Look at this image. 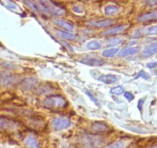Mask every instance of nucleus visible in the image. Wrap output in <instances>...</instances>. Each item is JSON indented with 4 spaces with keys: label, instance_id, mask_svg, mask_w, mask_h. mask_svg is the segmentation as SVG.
<instances>
[{
    "label": "nucleus",
    "instance_id": "nucleus-1",
    "mask_svg": "<svg viewBox=\"0 0 157 148\" xmlns=\"http://www.w3.org/2000/svg\"><path fill=\"white\" fill-rule=\"evenodd\" d=\"M105 142V139L98 135L80 136L78 143L82 148H99Z\"/></svg>",
    "mask_w": 157,
    "mask_h": 148
},
{
    "label": "nucleus",
    "instance_id": "nucleus-2",
    "mask_svg": "<svg viewBox=\"0 0 157 148\" xmlns=\"http://www.w3.org/2000/svg\"><path fill=\"white\" fill-rule=\"evenodd\" d=\"M42 106L49 109H62L67 106V101L61 96H51L43 100Z\"/></svg>",
    "mask_w": 157,
    "mask_h": 148
},
{
    "label": "nucleus",
    "instance_id": "nucleus-3",
    "mask_svg": "<svg viewBox=\"0 0 157 148\" xmlns=\"http://www.w3.org/2000/svg\"><path fill=\"white\" fill-rule=\"evenodd\" d=\"M38 4L41 11L47 15H63V11L57 6H55L52 2L48 1V0H38Z\"/></svg>",
    "mask_w": 157,
    "mask_h": 148
},
{
    "label": "nucleus",
    "instance_id": "nucleus-4",
    "mask_svg": "<svg viewBox=\"0 0 157 148\" xmlns=\"http://www.w3.org/2000/svg\"><path fill=\"white\" fill-rule=\"evenodd\" d=\"M71 125V122L68 118L64 117H56L52 122V127L55 131H61L67 129Z\"/></svg>",
    "mask_w": 157,
    "mask_h": 148
},
{
    "label": "nucleus",
    "instance_id": "nucleus-5",
    "mask_svg": "<svg viewBox=\"0 0 157 148\" xmlns=\"http://www.w3.org/2000/svg\"><path fill=\"white\" fill-rule=\"evenodd\" d=\"M18 77L13 74L0 72V84L4 86H10L16 83Z\"/></svg>",
    "mask_w": 157,
    "mask_h": 148
},
{
    "label": "nucleus",
    "instance_id": "nucleus-6",
    "mask_svg": "<svg viewBox=\"0 0 157 148\" xmlns=\"http://www.w3.org/2000/svg\"><path fill=\"white\" fill-rule=\"evenodd\" d=\"M90 131L95 134H105L110 131V126L103 122H97L91 125Z\"/></svg>",
    "mask_w": 157,
    "mask_h": 148
},
{
    "label": "nucleus",
    "instance_id": "nucleus-7",
    "mask_svg": "<svg viewBox=\"0 0 157 148\" xmlns=\"http://www.w3.org/2000/svg\"><path fill=\"white\" fill-rule=\"evenodd\" d=\"M18 125L15 121L9 119L0 117V130H13L17 128Z\"/></svg>",
    "mask_w": 157,
    "mask_h": 148
},
{
    "label": "nucleus",
    "instance_id": "nucleus-8",
    "mask_svg": "<svg viewBox=\"0 0 157 148\" xmlns=\"http://www.w3.org/2000/svg\"><path fill=\"white\" fill-rule=\"evenodd\" d=\"M38 80L34 77H28L25 78L24 80H22L21 82V86L24 89L26 90H31V89H34L35 87H36V86L38 85Z\"/></svg>",
    "mask_w": 157,
    "mask_h": 148
},
{
    "label": "nucleus",
    "instance_id": "nucleus-9",
    "mask_svg": "<svg viewBox=\"0 0 157 148\" xmlns=\"http://www.w3.org/2000/svg\"><path fill=\"white\" fill-rule=\"evenodd\" d=\"M115 23L114 20L104 19V20H93L88 22L89 26H94V27H107L110 26Z\"/></svg>",
    "mask_w": 157,
    "mask_h": 148
},
{
    "label": "nucleus",
    "instance_id": "nucleus-10",
    "mask_svg": "<svg viewBox=\"0 0 157 148\" xmlns=\"http://www.w3.org/2000/svg\"><path fill=\"white\" fill-rule=\"evenodd\" d=\"M24 144L27 148H40L38 140L33 135H28L25 138Z\"/></svg>",
    "mask_w": 157,
    "mask_h": 148
},
{
    "label": "nucleus",
    "instance_id": "nucleus-11",
    "mask_svg": "<svg viewBox=\"0 0 157 148\" xmlns=\"http://www.w3.org/2000/svg\"><path fill=\"white\" fill-rule=\"evenodd\" d=\"M80 62L85 65L91 66H100L104 64V61L100 58H85L80 60Z\"/></svg>",
    "mask_w": 157,
    "mask_h": 148
},
{
    "label": "nucleus",
    "instance_id": "nucleus-12",
    "mask_svg": "<svg viewBox=\"0 0 157 148\" xmlns=\"http://www.w3.org/2000/svg\"><path fill=\"white\" fill-rule=\"evenodd\" d=\"M98 80L106 84H113L117 82L118 78L117 76L113 75V74H105V75H101V76H99Z\"/></svg>",
    "mask_w": 157,
    "mask_h": 148
},
{
    "label": "nucleus",
    "instance_id": "nucleus-13",
    "mask_svg": "<svg viewBox=\"0 0 157 148\" xmlns=\"http://www.w3.org/2000/svg\"><path fill=\"white\" fill-rule=\"evenodd\" d=\"M143 31L137 30L134 33V36L140 37L144 34L146 35H157V26H150V27H147L146 29H141Z\"/></svg>",
    "mask_w": 157,
    "mask_h": 148
},
{
    "label": "nucleus",
    "instance_id": "nucleus-14",
    "mask_svg": "<svg viewBox=\"0 0 157 148\" xmlns=\"http://www.w3.org/2000/svg\"><path fill=\"white\" fill-rule=\"evenodd\" d=\"M140 51L139 47H127L123 49L118 54L119 57H126L130 55L136 54Z\"/></svg>",
    "mask_w": 157,
    "mask_h": 148
},
{
    "label": "nucleus",
    "instance_id": "nucleus-15",
    "mask_svg": "<svg viewBox=\"0 0 157 148\" xmlns=\"http://www.w3.org/2000/svg\"><path fill=\"white\" fill-rule=\"evenodd\" d=\"M157 52V43H153V44L150 45V46H147L145 49H144L142 52L143 56L144 57H150L151 56L154 55L155 53Z\"/></svg>",
    "mask_w": 157,
    "mask_h": 148
},
{
    "label": "nucleus",
    "instance_id": "nucleus-16",
    "mask_svg": "<svg viewBox=\"0 0 157 148\" xmlns=\"http://www.w3.org/2000/svg\"><path fill=\"white\" fill-rule=\"evenodd\" d=\"M55 23L58 26L61 27V29H64L66 31H68V32H73L75 30L74 29V26H72L71 23H67V22L64 21V20H61V19H55Z\"/></svg>",
    "mask_w": 157,
    "mask_h": 148
},
{
    "label": "nucleus",
    "instance_id": "nucleus-17",
    "mask_svg": "<svg viewBox=\"0 0 157 148\" xmlns=\"http://www.w3.org/2000/svg\"><path fill=\"white\" fill-rule=\"evenodd\" d=\"M153 20H157V11L155 12L147 13L145 15H143L138 18V21L140 22H148L153 21Z\"/></svg>",
    "mask_w": 157,
    "mask_h": 148
},
{
    "label": "nucleus",
    "instance_id": "nucleus-18",
    "mask_svg": "<svg viewBox=\"0 0 157 148\" xmlns=\"http://www.w3.org/2000/svg\"><path fill=\"white\" fill-rule=\"evenodd\" d=\"M125 29H126L125 26H117V27L113 28V29H109V30L105 31V32L103 33V35H107V36H109V35H110H110H117V34H119L121 33V32H124Z\"/></svg>",
    "mask_w": 157,
    "mask_h": 148
},
{
    "label": "nucleus",
    "instance_id": "nucleus-19",
    "mask_svg": "<svg viewBox=\"0 0 157 148\" xmlns=\"http://www.w3.org/2000/svg\"><path fill=\"white\" fill-rule=\"evenodd\" d=\"M118 12H119L118 8L113 5H109V6H106L104 9V13L106 15H109V16L116 15Z\"/></svg>",
    "mask_w": 157,
    "mask_h": 148
},
{
    "label": "nucleus",
    "instance_id": "nucleus-20",
    "mask_svg": "<svg viewBox=\"0 0 157 148\" xmlns=\"http://www.w3.org/2000/svg\"><path fill=\"white\" fill-rule=\"evenodd\" d=\"M118 51H119L118 48H110V49H107L103 51L102 56L106 58H111L117 53Z\"/></svg>",
    "mask_w": 157,
    "mask_h": 148
},
{
    "label": "nucleus",
    "instance_id": "nucleus-21",
    "mask_svg": "<svg viewBox=\"0 0 157 148\" xmlns=\"http://www.w3.org/2000/svg\"><path fill=\"white\" fill-rule=\"evenodd\" d=\"M101 46H102L101 43L97 40H91L87 44V48L90 50H98L101 49Z\"/></svg>",
    "mask_w": 157,
    "mask_h": 148
},
{
    "label": "nucleus",
    "instance_id": "nucleus-22",
    "mask_svg": "<svg viewBox=\"0 0 157 148\" xmlns=\"http://www.w3.org/2000/svg\"><path fill=\"white\" fill-rule=\"evenodd\" d=\"M59 36L61 37V39H64L67 40H74L76 39V35L66 32H60Z\"/></svg>",
    "mask_w": 157,
    "mask_h": 148
},
{
    "label": "nucleus",
    "instance_id": "nucleus-23",
    "mask_svg": "<svg viewBox=\"0 0 157 148\" xmlns=\"http://www.w3.org/2000/svg\"><path fill=\"white\" fill-rule=\"evenodd\" d=\"M123 42H124V39L113 38V39H110V40H108V41H107V45L108 46H117V45L121 44Z\"/></svg>",
    "mask_w": 157,
    "mask_h": 148
},
{
    "label": "nucleus",
    "instance_id": "nucleus-24",
    "mask_svg": "<svg viewBox=\"0 0 157 148\" xmlns=\"http://www.w3.org/2000/svg\"><path fill=\"white\" fill-rule=\"evenodd\" d=\"M125 145L126 142L124 140H120V141H117L116 143H113L112 144L109 145L106 148H124L125 147Z\"/></svg>",
    "mask_w": 157,
    "mask_h": 148
},
{
    "label": "nucleus",
    "instance_id": "nucleus-25",
    "mask_svg": "<svg viewBox=\"0 0 157 148\" xmlns=\"http://www.w3.org/2000/svg\"><path fill=\"white\" fill-rule=\"evenodd\" d=\"M124 88L121 86H115V87L112 88V89H110V93L115 94V95H121V94L124 93Z\"/></svg>",
    "mask_w": 157,
    "mask_h": 148
},
{
    "label": "nucleus",
    "instance_id": "nucleus-26",
    "mask_svg": "<svg viewBox=\"0 0 157 148\" xmlns=\"http://www.w3.org/2000/svg\"><path fill=\"white\" fill-rule=\"evenodd\" d=\"M124 97L129 101H132V100L134 99V96L133 95V93L130 92H124Z\"/></svg>",
    "mask_w": 157,
    "mask_h": 148
},
{
    "label": "nucleus",
    "instance_id": "nucleus-27",
    "mask_svg": "<svg viewBox=\"0 0 157 148\" xmlns=\"http://www.w3.org/2000/svg\"><path fill=\"white\" fill-rule=\"evenodd\" d=\"M139 77H143V78L145 79V80H147V79H149V76L147 75V74L146 73V72H144V70L140 71L139 73H138V74H137V76H136V79L139 78Z\"/></svg>",
    "mask_w": 157,
    "mask_h": 148
},
{
    "label": "nucleus",
    "instance_id": "nucleus-28",
    "mask_svg": "<svg viewBox=\"0 0 157 148\" xmlns=\"http://www.w3.org/2000/svg\"><path fill=\"white\" fill-rule=\"evenodd\" d=\"M26 3H27V5H28V6H29V7L31 9H32V10L35 11V12H38V9H37V8L35 7V5H34L33 3L29 1V0H28V1H26Z\"/></svg>",
    "mask_w": 157,
    "mask_h": 148
},
{
    "label": "nucleus",
    "instance_id": "nucleus-29",
    "mask_svg": "<svg viewBox=\"0 0 157 148\" xmlns=\"http://www.w3.org/2000/svg\"><path fill=\"white\" fill-rule=\"evenodd\" d=\"M146 3L149 6H154L157 5V0H147Z\"/></svg>",
    "mask_w": 157,
    "mask_h": 148
},
{
    "label": "nucleus",
    "instance_id": "nucleus-30",
    "mask_svg": "<svg viewBox=\"0 0 157 148\" xmlns=\"http://www.w3.org/2000/svg\"><path fill=\"white\" fill-rule=\"evenodd\" d=\"M86 93H87V95L88 96V97H90V99H91V100H92V101L94 102V103H96L97 105H98V101H97V100H96V99H95V97H94V96L92 95V94L90 93V92H89V91L86 90Z\"/></svg>",
    "mask_w": 157,
    "mask_h": 148
},
{
    "label": "nucleus",
    "instance_id": "nucleus-31",
    "mask_svg": "<svg viewBox=\"0 0 157 148\" xmlns=\"http://www.w3.org/2000/svg\"><path fill=\"white\" fill-rule=\"evenodd\" d=\"M144 100H140L138 101V109H140V111H142V106H143V103H144Z\"/></svg>",
    "mask_w": 157,
    "mask_h": 148
},
{
    "label": "nucleus",
    "instance_id": "nucleus-32",
    "mask_svg": "<svg viewBox=\"0 0 157 148\" xmlns=\"http://www.w3.org/2000/svg\"><path fill=\"white\" fill-rule=\"evenodd\" d=\"M156 66H157V63H150L147 64V67L150 68V69H152V68H155Z\"/></svg>",
    "mask_w": 157,
    "mask_h": 148
},
{
    "label": "nucleus",
    "instance_id": "nucleus-33",
    "mask_svg": "<svg viewBox=\"0 0 157 148\" xmlns=\"http://www.w3.org/2000/svg\"><path fill=\"white\" fill-rule=\"evenodd\" d=\"M62 148H69V147H67V146H64V147H62Z\"/></svg>",
    "mask_w": 157,
    "mask_h": 148
},
{
    "label": "nucleus",
    "instance_id": "nucleus-34",
    "mask_svg": "<svg viewBox=\"0 0 157 148\" xmlns=\"http://www.w3.org/2000/svg\"><path fill=\"white\" fill-rule=\"evenodd\" d=\"M153 148H157V146H155V147H153Z\"/></svg>",
    "mask_w": 157,
    "mask_h": 148
},
{
    "label": "nucleus",
    "instance_id": "nucleus-35",
    "mask_svg": "<svg viewBox=\"0 0 157 148\" xmlns=\"http://www.w3.org/2000/svg\"><path fill=\"white\" fill-rule=\"evenodd\" d=\"M129 148H133V147H129Z\"/></svg>",
    "mask_w": 157,
    "mask_h": 148
}]
</instances>
